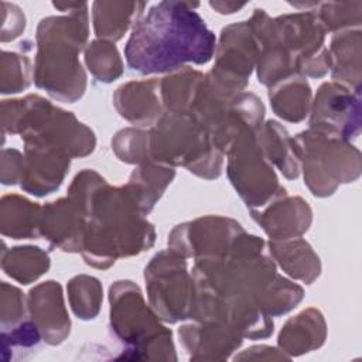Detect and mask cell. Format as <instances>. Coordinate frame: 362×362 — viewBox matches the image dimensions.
<instances>
[{
  "label": "cell",
  "instance_id": "3",
  "mask_svg": "<svg viewBox=\"0 0 362 362\" xmlns=\"http://www.w3.org/2000/svg\"><path fill=\"white\" fill-rule=\"evenodd\" d=\"M52 6L68 14L51 16L40 21L34 81L49 96L72 103L86 89V75L78 55L88 45V3H52Z\"/></svg>",
  "mask_w": 362,
  "mask_h": 362
},
{
  "label": "cell",
  "instance_id": "37",
  "mask_svg": "<svg viewBox=\"0 0 362 362\" xmlns=\"http://www.w3.org/2000/svg\"><path fill=\"white\" fill-rule=\"evenodd\" d=\"M209 6L221 14H232L245 7V3H225V1H209Z\"/></svg>",
  "mask_w": 362,
  "mask_h": 362
},
{
  "label": "cell",
  "instance_id": "29",
  "mask_svg": "<svg viewBox=\"0 0 362 362\" xmlns=\"http://www.w3.org/2000/svg\"><path fill=\"white\" fill-rule=\"evenodd\" d=\"M85 62L92 75L100 82H112L123 72V62L113 42L93 40L85 49Z\"/></svg>",
  "mask_w": 362,
  "mask_h": 362
},
{
  "label": "cell",
  "instance_id": "26",
  "mask_svg": "<svg viewBox=\"0 0 362 362\" xmlns=\"http://www.w3.org/2000/svg\"><path fill=\"white\" fill-rule=\"evenodd\" d=\"M42 206L20 195H7L1 199V232L13 239H31L40 235Z\"/></svg>",
  "mask_w": 362,
  "mask_h": 362
},
{
  "label": "cell",
  "instance_id": "30",
  "mask_svg": "<svg viewBox=\"0 0 362 362\" xmlns=\"http://www.w3.org/2000/svg\"><path fill=\"white\" fill-rule=\"evenodd\" d=\"M100 281L92 276L81 274L68 283V298L72 311L78 318H95L102 303Z\"/></svg>",
  "mask_w": 362,
  "mask_h": 362
},
{
  "label": "cell",
  "instance_id": "31",
  "mask_svg": "<svg viewBox=\"0 0 362 362\" xmlns=\"http://www.w3.org/2000/svg\"><path fill=\"white\" fill-rule=\"evenodd\" d=\"M315 13L325 31L337 33L348 28L361 27L362 1H327L318 3Z\"/></svg>",
  "mask_w": 362,
  "mask_h": 362
},
{
  "label": "cell",
  "instance_id": "22",
  "mask_svg": "<svg viewBox=\"0 0 362 362\" xmlns=\"http://www.w3.org/2000/svg\"><path fill=\"white\" fill-rule=\"evenodd\" d=\"M325 321L315 308H308L288 320L279 335V345L291 355H298L322 345Z\"/></svg>",
  "mask_w": 362,
  "mask_h": 362
},
{
  "label": "cell",
  "instance_id": "6",
  "mask_svg": "<svg viewBox=\"0 0 362 362\" xmlns=\"http://www.w3.org/2000/svg\"><path fill=\"white\" fill-rule=\"evenodd\" d=\"M293 140L304 182L315 197H328L339 184L352 182L361 175V153L351 141L313 129Z\"/></svg>",
  "mask_w": 362,
  "mask_h": 362
},
{
  "label": "cell",
  "instance_id": "15",
  "mask_svg": "<svg viewBox=\"0 0 362 362\" xmlns=\"http://www.w3.org/2000/svg\"><path fill=\"white\" fill-rule=\"evenodd\" d=\"M24 173L21 188L37 197L51 194L62 184L71 164L64 151L41 144H24Z\"/></svg>",
  "mask_w": 362,
  "mask_h": 362
},
{
  "label": "cell",
  "instance_id": "9",
  "mask_svg": "<svg viewBox=\"0 0 362 362\" xmlns=\"http://www.w3.org/2000/svg\"><path fill=\"white\" fill-rule=\"evenodd\" d=\"M144 280L150 304L161 320L177 322L191 318L195 284L182 255L171 249L157 253L146 266Z\"/></svg>",
  "mask_w": 362,
  "mask_h": 362
},
{
  "label": "cell",
  "instance_id": "16",
  "mask_svg": "<svg viewBox=\"0 0 362 362\" xmlns=\"http://www.w3.org/2000/svg\"><path fill=\"white\" fill-rule=\"evenodd\" d=\"M250 214L273 240L300 238L313 219L307 201L300 197H287V194L262 209H250Z\"/></svg>",
  "mask_w": 362,
  "mask_h": 362
},
{
  "label": "cell",
  "instance_id": "21",
  "mask_svg": "<svg viewBox=\"0 0 362 362\" xmlns=\"http://www.w3.org/2000/svg\"><path fill=\"white\" fill-rule=\"evenodd\" d=\"M257 143L272 165H276L288 180L297 178L300 174V160L296 151L294 140L287 130L274 120H269L260 126L256 133Z\"/></svg>",
  "mask_w": 362,
  "mask_h": 362
},
{
  "label": "cell",
  "instance_id": "7",
  "mask_svg": "<svg viewBox=\"0 0 362 362\" xmlns=\"http://www.w3.org/2000/svg\"><path fill=\"white\" fill-rule=\"evenodd\" d=\"M110 329L126 351H174L171 331L144 303L137 284L120 280L110 286Z\"/></svg>",
  "mask_w": 362,
  "mask_h": 362
},
{
  "label": "cell",
  "instance_id": "11",
  "mask_svg": "<svg viewBox=\"0 0 362 362\" xmlns=\"http://www.w3.org/2000/svg\"><path fill=\"white\" fill-rule=\"evenodd\" d=\"M310 129L351 141L361 132V92L339 82H324L314 98Z\"/></svg>",
  "mask_w": 362,
  "mask_h": 362
},
{
  "label": "cell",
  "instance_id": "36",
  "mask_svg": "<svg viewBox=\"0 0 362 362\" xmlns=\"http://www.w3.org/2000/svg\"><path fill=\"white\" fill-rule=\"evenodd\" d=\"M1 173L11 168L6 175L1 177L3 184H16L21 181L24 173V156L17 150H3L1 153Z\"/></svg>",
  "mask_w": 362,
  "mask_h": 362
},
{
  "label": "cell",
  "instance_id": "19",
  "mask_svg": "<svg viewBox=\"0 0 362 362\" xmlns=\"http://www.w3.org/2000/svg\"><path fill=\"white\" fill-rule=\"evenodd\" d=\"M143 1H95L92 21L98 40L115 42L134 25L144 13Z\"/></svg>",
  "mask_w": 362,
  "mask_h": 362
},
{
  "label": "cell",
  "instance_id": "5",
  "mask_svg": "<svg viewBox=\"0 0 362 362\" xmlns=\"http://www.w3.org/2000/svg\"><path fill=\"white\" fill-rule=\"evenodd\" d=\"M247 23L259 44H277L296 59L298 75L320 78L329 71V54L324 45L327 31L315 11L272 18L263 8H255Z\"/></svg>",
  "mask_w": 362,
  "mask_h": 362
},
{
  "label": "cell",
  "instance_id": "1",
  "mask_svg": "<svg viewBox=\"0 0 362 362\" xmlns=\"http://www.w3.org/2000/svg\"><path fill=\"white\" fill-rule=\"evenodd\" d=\"M68 198L86 216L82 256L89 266L110 267L119 257L139 255L154 243V228L126 185L110 187L93 170L74 178Z\"/></svg>",
  "mask_w": 362,
  "mask_h": 362
},
{
  "label": "cell",
  "instance_id": "12",
  "mask_svg": "<svg viewBox=\"0 0 362 362\" xmlns=\"http://www.w3.org/2000/svg\"><path fill=\"white\" fill-rule=\"evenodd\" d=\"M243 232L240 223L230 218L205 216L175 226L168 236V249L195 260L221 256Z\"/></svg>",
  "mask_w": 362,
  "mask_h": 362
},
{
  "label": "cell",
  "instance_id": "4",
  "mask_svg": "<svg viewBox=\"0 0 362 362\" xmlns=\"http://www.w3.org/2000/svg\"><path fill=\"white\" fill-rule=\"evenodd\" d=\"M221 151L189 113L164 112L148 130V160L163 165H184L198 177L221 175Z\"/></svg>",
  "mask_w": 362,
  "mask_h": 362
},
{
  "label": "cell",
  "instance_id": "8",
  "mask_svg": "<svg viewBox=\"0 0 362 362\" xmlns=\"http://www.w3.org/2000/svg\"><path fill=\"white\" fill-rule=\"evenodd\" d=\"M256 133L243 132L226 151L229 180L250 209H262L287 194L264 157Z\"/></svg>",
  "mask_w": 362,
  "mask_h": 362
},
{
  "label": "cell",
  "instance_id": "33",
  "mask_svg": "<svg viewBox=\"0 0 362 362\" xmlns=\"http://www.w3.org/2000/svg\"><path fill=\"white\" fill-rule=\"evenodd\" d=\"M30 61L25 55L3 51L1 57V92L17 93L30 85Z\"/></svg>",
  "mask_w": 362,
  "mask_h": 362
},
{
  "label": "cell",
  "instance_id": "2",
  "mask_svg": "<svg viewBox=\"0 0 362 362\" xmlns=\"http://www.w3.org/2000/svg\"><path fill=\"white\" fill-rule=\"evenodd\" d=\"M189 1H160L133 25L124 47L130 69L164 74L211 61L216 38Z\"/></svg>",
  "mask_w": 362,
  "mask_h": 362
},
{
  "label": "cell",
  "instance_id": "24",
  "mask_svg": "<svg viewBox=\"0 0 362 362\" xmlns=\"http://www.w3.org/2000/svg\"><path fill=\"white\" fill-rule=\"evenodd\" d=\"M185 348L192 352L218 351L228 354L242 344V337L229 325L216 321H198L178 329Z\"/></svg>",
  "mask_w": 362,
  "mask_h": 362
},
{
  "label": "cell",
  "instance_id": "17",
  "mask_svg": "<svg viewBox=\"0 0 362 362\" xmlns=\"http://www.w3.org/2000/svg\"><path fill=\"white\" fill-rule=\"evenodd\" d=\"M113 103L122 117L137 126H153L165 112L157 79L122 85L115 92Z\"/></svg>",
  "mask_w": 362,
  "mask_h": 362
},
{
  "label": "cell",
  "instance_id": "20",
  "mask_svg": "<svg viewBox=\"0 0 362 362\" xmlns=\"http://www.w3.org/2000/svg\"><path fill=\"white\" fill-rule=\"evenodd\" d=\"M269 252L293 279L311 284L320 276V257L301 236L287 240H272L269 243Z\"/></svg>",
  "mask_w": 362,
  "mask_h": 362
},
{
  "label": "cell",
  "instance_id": "13",
  "mask_svg": "<svg viewBox=\"0 0 362 362\" xmlns=\"http://www.w3.org/2000/svg\"><path fill=\"white\" fill-rule=\"evenodd\" d=\"M86 216L71 198L49 202L41 209L40 235L64 252H82Z\"/></svg>",
  "mask_w": 362,
  "mask_h": 362
},
{
  "label": "cell",
  "instance_id": "18",
  "mask_svg": "<svg viewBox=\"0 0 362 362\" xmlns=\"http://www.w3.org/2000/svg\"><path fill=\"white\" fill-rule=\"evenodd\" d=\"M328 54L332 81L361 92V30L337 31Z\"/></svg>",
  "mask_w": 362,
  "mask_h": 362
},
{
  "label": "cell",
  "instance_id": "34",
  "mask_svg": "<svg viewBox=\"0 0 362 362\" xmlns=\"http://www.w3.org/2000/svg\"><path fill=\"white\" fill-rule=\"evenodd\" d=\"M25 321V300L23 293L8 286L6 281L1 283V327L10 329Z\"/></svg>",
  "mask_w": 362,
  "mask_h": 362
},
{
  "label": "cell",
  "instance_id": "32",
  "mask_svg": "<svg viewBox=\"0 0 362 362\" xmlns=\"http://www.w3.org/2000/svg\"><path fill=\"white\" fill-rule=\"evenodd\" d=\"M116 156L130 164H143L148 160V130L123 129L112 140Z\"/></svg>",
  "mask_w": 362,
  "mask_h": 362
},
{
  "label": "cell",
  "instance_id": "23",
  "mask_svg": "<svg viewBox=\"0 0 362 362\" xmlns=\"http://www.w3.org/2000/svg\"><path fill=\"white\" fill-rule=\"evenodd\" d=\"M270 105L274 113L287 122H301L311 106V88L301 75H291L279 81L269 90Z\"/></svg>",
  "mask_w": 362,
  "mask_h": 362
},
{
  "label": "cell",
  "instance_id": "10",
  "mask_svg": "<svg viewBox=\"0 0 362 362\" xmlns=\"http://www.w3.org/2000/svg\"><path fill=\"white\" fill-rule=\"evenodd\" d=\"M260 44L247 21L226 25L215 51V65L206 75L221 88L239 93L257 61Z\"/></svg>",
  "mask_w": 362,
  "mask_h": 362
},
{
  "label": "cell",
  "instance_id": "14",
  "mask_svg": "<svg viewBox=\"0 0 362 362\" xmlns=\"http://www.w3.org/2000/svg\"><path fill=\"white\" fill-rule=\"evenodd\" d=\"M27 305L30 317L44 337V341L57 345L68 337L71 321L58 281L48 280L31 288Z\"/></svg>",
  "mask_w": 362,
  "mask_h": 362
},
{
  "label": "cell",
  "instance_id": "25",
  "mask_svg": "<svg viewBox=\"0 0 362 362\" xmlns=\"http://www.w3.org/2000/svg\"><path fill=\"white\" fill-rule=\"evenodd\" d=\"M174 175L175 171L171 167L147 161L139 164V167L132 173L126 188L137 202L141 212L147 215L160 199L167 185L173 181Z\"/></svg>",
  "mask_w": 362,
  "mask_h": 362
},
{
  "label": "cell",
  "instance_id": "27",
  "mask_svg": "<svg viewBox=\"0 0 362 362\" xmlns=\"http://www.w3.org/2000/svg\"><path fill=\"white\" fill-rule=\"evenodd\" d=\"M204 75L189 66L174 71L160 81V96L165 112L189 113Z\"/></svg>",
  "mask_w": 362,
  "mask_h": 362
},
{
  "label": "cell",
  "instance_id": "28",
  "mask_svg": "<svg viewBox=\"0 0 362 362\" xmlns=\"http://www.w3.org/2000/svg\"><path fill=\"white\" fill-rule=\"evenodd\" d=\"M3 270L11 279L30 284L49 269L48 253L37 246H17L3 253Z\"/></svg>",
  "mask_w": 362,
  "mask_h": 362
},
{
  "label": "cell",
  "instance_id": "35",
  "mask_svg": "<svg viewBox=\"0 0 362 362\" xmlns=\"http://www.w3.org/2000/svg\"><path fill=\"white\" fill-rule=\"evenodd\" d=\"M1 11H3V27H1V41L14 40L24 31L25 27V17L21 8L16 4L1 1Z\"/></svg>",
  "mask_w": 362,
  "mask_h": 362
}]
</instances>
